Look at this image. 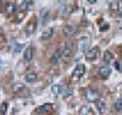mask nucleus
Instances as JSON below:
<instances>
[{"label": "nucleus", "instance_id": "f257e3e1", "mask_svg": "<svg viewBox=\"0 0 122 115\" xmlns=\"http://www.w3.org/2000/svg\"><path fill=\"white\" fill-rule=\"evenodd\" d=\"M86 98H87V100H88L89 103H95V102L99 100L100 94H99V92H98L97 89L90 88V89H88L87 93H86Z\"/></svg>", "mask_w": 122, "mask_h": 115}, {"label": "nucleus", "instance_id": "f03ea898", "mask_svg": "<svg viewBox=\"0 0 122 115\" xmlns=\"http://www.w3.org/2000/svg\"><path fill=\"white\" fill-rule=\"evenodd\" d=\"M84 71H86L84 65H83V64H78V65L75 67L73 72H72L73 78H81V77H82V76L84 75Z\"/></svg>", "mask_w": 122, "mask_h": 115}, {"label": "nucleus", "instance_id": "7ed1b4c3", "mask_svg": "<svg viewBox=\"0 0 122 115\" xmlns=\"http://www.w3.org/2000/svg\"><path fill=\"white\" fill-rule=\"evenodd\" d=\"M61 56H64V50L61 49V48H59V49L55 50V53L53 54V56L50 58L51 64H57V62L60 61V59H61Z\"/></svg>", "mask_w": 122, "mask_h": 115}, {"label": "nucleus", "instance_id": "20e7f679", "mask_svg": "<svg viewBox=\"0 0 122 115\" xmlns=\"http://www.w3.org/2000/svg\"><path fill=\"white\" fill-rule=\"evenodd\" d=\"M37 29V18H33L30 22L26 26V34H33Z\"/></svg>", "mask_w": 122, "mask_h": 115}, {"label": "nucleus", "instance_id": "39448f33", "mask_svg": "<svg viewBox=\"0 0 122 115\" xmlns=\"http://www.w3.org/2000/svg\"><path fill=\"white\" fill-rule=\"evenodd\" d=\"M90 43V40H89V37H86V38H82V39H79L78 40V43H77V48L79 51H83Z\"/></svg>", "mask_w": 122, "mask_h": 115}, {"label": "nucleus", "instance_id": "423d86ee", "mask_svg": "<svg viewBox=\"0 0 122 115\" xmlns=\"http://www.w3.org/2000/svg\"><path fill=\"white\" fill-rule=\"evenodd\" d=\"M98 55H99V48H92V49H89L87 51L86 59L87 60H94Z\"/></svg>", "mask_w": 122, "mask_h": 115}, {"label": "nucleus", "instance_id": "0eeeda50", "mask_svg": "<svg viewBox=\"0 0 122 115\" xmlns=\"http://www.w3.org/2000/svg\"><path fill=\"white\" fill-rule=\"evenodd\" d=\"M98 72H99V75H100L101 77H103V78H106V77H109V76H110L111 70H110L109 65H104V66H100V67H99Z\"/></svg>", "mask_w": 122, "mask_h": 115}, {"label": "nucleus", "instance_id": "6e6552de", "mask_svg": "<svg viewBox=\"0 0 122 115\" xmlns=\"http://www.w3.org/2000/svg\"><path fill=\"white\" fill-rule=\"evenodd\" d=\"M33 58V49L28 47L26 50H25V53H23V60L25 61H30Z\"/></svg>", "mask_w": 122, "mask_h": 115}, {"label": "nucleus", "instance_id": "1a4fd4ad", "mask_svg": "<svg viewBox=\"0 0 122 115\" xmlns=\"http://www.w3.org/2000/svg\"><path fill=\"white\" fill-rule=\"evenodd\" d=\"M25 81L27 83H34L37 81V74H34V72H28L25 76Z\"/></svg>", "mask_w": 122, "mask_h": 115}, {"label": "nucleus", "instance_id": "9d476101", "mask_svg": "<svg viewBox=\"0 0 122 115\" xmlns=\"http://www.w3.org/2000/svg\"><path fill=\"white\" fill-rule=\"evenodd\" d=\"M75 32H76V27H73V26L68 25V26L64 27V34L66 37H71L72 34H75Z\"/></svg>", "mask_w": 122, "mask_h": 115}, {"label": "nucleus", "instance_id": "9b49d317", "mask_svg": "<svg viewBox=\"0 0 122 115\" xmlns=\"http://www.w3.org/2000/svg\"><path fill=\"white\" fill-rule=\"evenodd\" d=\"M51 108H53V104L46 103V104H43L40 108H38V109H37V113L43 114V113H46V111H49V110H51Z\"/></svg>", "mask_w": 122, "mask_h": 115}, {"label": "nucleus", "instance_id": "f8f14e48", "mask_svg": "<svg viewBox=\"0 0 122 115\" xmlns=\"http://www.w3.org/2000/svg\"><path fill=\"white\" fill-rule=\"evenodd\" d=\"M97 109H98V111H99L100 114H104L105 110H106V104H105V102H104V100H98V102H97Z\"/></svg>", "mask_w": 122, "mask_h": 115}, {"label": "nucleus", "instance_id": "ddd939ff", "mask_svg": "<svg viewBox=\"0 0 122 115\" xmlns=\"http://www.w3.org/2000/svg\"><path fill=\"white\" fill-rule=\"evenodd\" d=\"M51 36H53V28H46L42 33V39L43 40H48V39L51 38Z\"/></svg>", "mask_w": 122, "mask_h": 115}, {"label": "nucleus", "instance_id": "4468645a", "mask_svg": "<svg viewBox=\"0 0 122 115\" xmlns=\"http://www.w3.org/2000/svg\"><path fill=\"white\" fill-rule=\"evenodd\" d=\"M15 11H16V5L14 3H9L6 5V14L7 15H12Z\"/></svg>", "mask_w": 122, "mask_h": 115}, {"label": "nucleus", "instance_id": "2eb2a0df", "mask_svg": "<svg viewBox=\"0 0 122 115\" xmlns=\"http://www.w3.org/2000/svg\"><path fill=\"white\" fill-rule=\"evenodd\" d=\"M6 110H7V102H3L0 105V115H6Z\"/></svg>", "mask_w": 122, "mask_h": 115}, {"label": "nucleus", "instance_id": "dca6fc26", "mask_svg": "<svg viewBox=\"0 0 122 115\" xmlns=\"http://www.w3.org/2000/svg\"><path fill=\"white\" fill-rule=\"evenodd\" d=\"M111 60H112V54H111L110 53V51H105V53H104V61L105 62H107V65H109V62L111 61Z\"/></svg>", "mask_w": 122, "mask_h": 115}, {"label": "nucleus", "instance_id": "f3484780", "mask_svg": "<svg viewBox=\"0 0 122 115\" xmlns=\"http://www.w3.org/2000/svg\"><path fill=\"white\" fill-rule=\"evenodd\" d=\"M22 89H23V85H22V83H15V85L12 86V91L15 93H18L20 91H22Z\"/></svg>", "mask_w": 122, "mask_h": 115}, {"label": "nucleus", "instance_id": "a211bd4d", "mask_svg": "<svg viewBox=\"0 0 122 115\" xmlns=\"http://www.w3.org/2000/svg\"><path fill=\"white\" fill-rule=\"evenodd\" d=\"M51 91L55 93V94H59V93L62 92V87H61V85H54L51 87Z\"/></svg>", "mask_w": 122, "mask_h": 115}, {"label": "nucleus", "instance_id": "6ab92c4d", "mask_svg": "<svg viewBox=\"0 0 122 115\" xmlns=\"http://www.w3.org/2000/svg\"><path fill=\"white\" fill-rule=\"evenodd\" d=\"M71 55V44H66L64 49V56H70Z\"/></svg>", "mask_w": 122, "mask_h": 115}, {"label": "nucleus", "instance_id": "aec40b11", "mask_svg": "<svg viewBox=\"0 0 122 115\" xmlns=\"http://www.w3.org/2000/svg\"><path fill=\"white\" fill-rule=\"evenodd\" d=\"M115 109L117 111H122V98H120L116 103H115Z\"/></svg>", "mask_w": 122, "mask_h": 115}, {"label": "nucleus", "instance_id": "412c9836", "mask_svg": "<svg viewBox=\"0 0 122 115\" xmlns=\"http://www.w3.org/2000/svg\"><path fill=\"white\" fill-rule=\"evenodd\" d=\"M29 6H30V4H29L28 1H23V3L21 4V9L23 10V11H27V10H29V9H30Z\"/></svg>", "mask_w": 122, "mask_h": 115}, {"label": "nucleus", "instance_id": "4be33fe9", "mask_svg": "<svg viewBox=\"0 0 122 115\" xmlns=\"http://www.w3.org/2000/svg\"><path fill=\"white\" fill-rule=\"evenodd\" d=\"M118 6H120V4H118L117 0H112V3H111V7H112L114 10H118Z\"/></svg>", "mask_w": 122, "mask_h": 115}, {"label": "nucleus", "instance_id": "5701e85b", "mask_svg": "<svg viewBox=\"0 0 122 115\" xmlns=\"http://www.w3.org/2000/svg\"><path fill=\"white\" fill-rule=\"evenodd\" d=\"M48 14H49V11H48L46 9H43L42 11H40V16H42V18H43V20H45V18H46V15H48Z\"/></svg>", "mask_w": 122, "mask_h": 115}, {"label": "nucleus", "instance_id": "b1692460", "mask_svg": "<svg viewBox=\"0 0 122 115\" xmlns=\"http://www.w3.org/2000/svg\"><path fill=\"white\" fill-rule=\"evenodd\" d=\"M22 49H23V45H22V44H17L16 48H15V53H20Z\"/></svg>", "mask_w": 122, "mask_h": 115}, {"label": "nucleus", "instance_id": "393cba45", "mask_svg": "<svg viewBox=\"0 0 122 115\" xmlns=\"http://www.w3.org/2000/svg\"><path fill=\"white\" fill-rule=\"evenodd\" d=\"M115 69H116V70H120V69H121V67H120V62H118V61H116V62H115Z\"/></svg>", "mask_w": 122, "mask_h": 115}, {"label": "nucleus", "instance_id": "a878e982", "mask_svg": "<svg viewBox=\"0 0 122 115\" xmlns=\"http://www.w3.org/2000/svg\"><path fill=\"white\" fill-rule=\"evenodd\" d=\"M87 1H88L89 4H95V3L98 1V0H87Z\"/></svg>", "mask_w": 122, "mask_h": 115}, {"label": "nucleus", "instance_id": "bb28decb", "mask_svg": "<svg viewBox=\"0 0 122 115\" xmlns=\"http://www.w3.org/2000/svg\"><path fill=\"white\" fill-rule=\"evenodd\" d=\"M105 29H109V25H104V26H103L101 31H105Z\"/></svg>", "mask_w": 122, "mask_h": 115}, {"label": "nucleus", "instance_id": "cd10ccee", "mask_svg": "<svg viewBox=\"0 0 122 115\" xmlns=\"http://www.w3.org/2000/svg\"><path fill=\"white\" fill-rule=\"evenodd\" d=\"M0 69H1V60H0Z\"/></svg>", "mask_w": 122, "mask_h": 115}, {"label": "nucleus", "instance_id": "c85d7f7f", "mask_svg": "<svg viewBox=\"0 0 122 115\" xmlns=\"http://www.w3.org/2000/svg\"><path fill=\"white\" fill-rule=\"evenodd\" d=\"M120 29H121V31H122V26H121V27H120Z\"/></svg>", "mask_w": 122, "mask_h": 115}]
</instances>
